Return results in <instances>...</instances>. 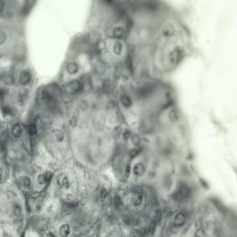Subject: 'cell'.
Returning <instances> with one entry per match:
<instances>
[{
    "label": "cell",
    "instance_id": "cell-5",
    "mask_svg": "<svg viewBox=\"0 0 237 237\" xmlns=\"http://www.w3.org/2000/svg\"><path fill=\"white\" fill-rule=\"evenodd\" d=\"M162 32L164 36L166 37H170L174 35L175 30L172 25L168 23L165 25L163 27Z\"/></svg>",
    "mask_w": 237,
    "mask_h": 237
},
{
    "label": "cell",
    "instance_id": "cell-6",
    "mask_svg": "<svg viewBox=\"0 0 237 237\" xmlns=\"http://www.w3.org/2000/svg\"><path fill=\"white\" fill-rule=\"evenodd\" d=\"M31 75L28 71H24L21 73L19 77V82L22 85H26L30 82Z\"/></svg>",
    "mask_w": 237,
    "mask_h": 237
},
{
    "label": "cell",
    "instance_id": "cell-25",
    "mask_svg": "<svg viewBox=\"0 0 237 237\" xmlns=\"http://www.w3.org/2000/svg\"><path fill=\"white\" fill-rule=\"evenodd\" d=\"M156 223L155 222H152L150 223L149 225V228H148V232L151 235H154L156 231Z\"/></svg>",
    "mask_w": 237,
    "mask_h": 237
},
{
    "label": "cell",
    "instance_id": "cell-38",
    "mask_svg": "<svg viewBox=\"0 0 237 237\" xmlns=\"http://www.w3.org/2000/svg\"><path fill=\"white\" fill-rule=\"evenodd\" d=\"M200 181L203 188L205 189H209V185H208V183H207V182H206L205 180H203L202 179H200Z\"/></svg>",
    "mask_w": 237,
    "mask_h": 237
},
{
    "label": "cell",
    "instance_id": "cell-32",
    "mask_svg": "<svg viewBox=\"0 0 237 237\" xmlns=\"http://www.w3.org/2000/svg\"><path fill=\"white\" fill-rule=\"evenodd\" d=\"M139 151L137 149H132L131 150L129 153V156L131 159H134L139 154Z\"/></svg>",
    "mask_w": 237,
    "mask_h": 237
},
{
    "label": "cell",
    "instance_id": "cell-40",
    "mask_svg": "<svg viewBox=\"0 0 237 237\" xmlns=\"http://www.w3.org/2000/svg\"><path fill=\"white\" fill-rule=\"evenodd\" d=\"M107 107L109 109H114L115 107V104L114 101H111L108 102V105H107Z\"/></svg>",
    "mask_w": 237,
    "mask_h": 237
},
{
    "label": "cell",
    "instance_id": "cell-26",
    "mask_svg": "<svg viewBox=\"0 0 237 237\" xmlns=\"http://www.w3.org/2000/svg\"><path fill=\"white\" fill-rule=\"evenodd\" d=\"M7 7L6 0H0V15L4 14Z\"/></svg>",
    "mask_w": 237,
    "mask_h": 237
},
{
    "label": "cell",
    "instance_id": "cell-22",
    "mask_svg": "<svg viewBox=\"0 0 237 237\" xmlns=\"http://www.w3.org/2000/svg\"><path fill=\"white\" fill-rule=\"evenodd\" d=\"M28 130L29 134L31 135H35L37 133V128L35 124H30L28 128Z\"/></svg>",
    "mask_w": 237,
    "mask_h": 237
},
{
    "label": "cell",
    "instance_id": "cell-7",
    "mask_svg": "<svg viewBox=\"0 0 237 237\" xmlns=\"http://www.w3.org/2000/svg\"><path fill=\"white\" fill-rule=\"evenodd\" d=\"M41 98L46 104L51 103L54 99L51 93L46 89H44L41 92Z\"/></svg>",
    "mask_w": 237,
    "mask_h": 237
},
{
    "label": "cell",
    "instance_id": "cell-39",
    "mask_svg": "<svg viewBox=\"0 0 237 237\" xmlns=\"http://www.w3.org/2000/svg\"><path fill=\"white\" fill-rule=\"evenodd\" d=\"M131 172V166L130 165H128L126 166V169H125V175L126 177H129V176Z\"/></svg>",
    "mask_w": 237,
    "mask_h": 237
},
{
    "label": "cell",
    "instance_id": "cell-37",
    "mask_svg": "<svg viewBox=\"0 0 237 237\" xmlns=\"http://www.w3.org/2000/svg\"><path fill=\"white\" fill-rule=\"evenodd\" d=\"M45 176H46V179H47V182H49L52 179V173L50 171H47L45 174Z\"/></svg>",
    "mask_w": 237,
    "mask_h": 237
},
{
    "label": "cell",
    "instance_id": "cell-18",
    "mask_svg": "<svg viewBox=\"0 0 237 237\" xmlns=\"http://www.w3.org/2000/svg\"><path fill=\"white\" fill-rule=\"evenodd\" d=\"M169 118L170 121L173 122H175L179 120V116L178 112L175 109L171 110L169 113Z\"/></svg>",
    "mask_w": 237,
    "mask_h": 237
},
{
    "label": "cell",
    "instance_id": "cell-2",
    "mask_svg": "<svg viewBox=\"0 0 237 237\" xmlns=\"http://www.w3.org/2000/svg\"><path fill=\"white\" fill-rule=\"evenodd\" d=\"M190 195L189 189L185 185H182L174 194V198L177 201L182 202L188 199Z\"/></svg>",
    "mask_w": 237,
    "mask_h": 237
},
{
    "label": "cell",
    "instance_id": "cell-27",
    "mask_svg": "<svg viewBox=\"0 0 237 237\" xmlns=\"http://www.w3.org/2000/svg\"><path fill=\"white\" fill-rule=\"evenodd\" d=\"M162 214L160 210L156 211L154 215V222L156 223L160 222L162 219Z\"/></svg>",
    "mask_w": 237,
    "mask_h": 237
},
{
    "label": "cell",
    "instance_id": "cell-10",
    "mask_svg": "<svg viewBox=\"0 0 237 237\" xmlns=\"http://www.w3.org/2000/svg\"><path fill=\"white\" fill-rule=\"evenodd\" d=\"M186 221V217L182 213L177 214L175 217L174 225L175 226H182L185 224Z\"/></svg>",
    "mask_w": 237,
    "mask_h": 237
},
{
    "label": "cell",
    "instance_id": "cell-16",
    "mask_svg": "<svg viewBox=\"0 0 237 237\" xmlns=\"http://www.w3.org/2000/svg\"><path fill=\"white\" fill-rule=\"evenodd\" d=\"M53 136L56 141L61 142L64 140L65 134L64 132L60 130L55 129L53 131Z\"/></svg>",
    "mask_w": 237,
    "mask_h": 237
},
{
    "label": "cell",
    "instance_id": "cell-24",
    "mask_svg": "<svg viewBox=\"0 0 237 237\" xmlns=\"http://www.w3.org/2000/svg\"><path fill=\"white\" fill-rule=\"evenodd\" d=\"M12 210H13V212L14 215L17 216H19L20 215H22V208L19 205H17V204H15V205L13 206Z\"/></svg>",
    "mask_w": 237,
    "mask_h": 237
},
{
    "label": "cell",
    "instance_id": "cell-20",
    "mask_svg": "<svg viewBox=\"0 0 237 237\" xmlns=\"http://www.w3.org/2000/svg\"><path fill=\"white\" fill-rule=\"evenodd\" d=\"M37 0H23V3L22 5L26 6L33 9V7L37 2Z\"/></svg>",
    "mask_w": 237,
    "mask_h": 237
},
{
    "label": "cell",
    "instance_id": "cell-12",
    "mask_svg": "<svg viewBox=\"0 0 237 237\" xmlns=\"http://www.w3.org/2000/svg\"><path fill=\"white\" fill-rule=\"evenodd\" d=\"M133 170L134 174L138 176L143 175L145 172V167L141 163H138L135 165Z\"/></svg>",
    "mask_w": 237,
    "mask_h": 237
},
{
    "label": "cell",
    "instance_id": "cell-14",
    "mask_svg": "<svg viewBox=\"0 0 237 237\" xmlns=\"http://www.w3.org/2000/svg\"><path fill=\"white\" fill-rule=\"evenodd\" d=\"M8 30L4 28H0V45H2L8 40Z\"/></svg>",
    "mask_w": 237,
    "mask_h": 237
},
{
    "label": "cell",
    "instance_id": "cell-13",
    "mask_svg": "<svg viewBox=\"0 0 237 237\" xmlns=\"http://www.w3.org/2000/svg\"><path fill=\"white\" fill-rule=\"evenodd\" d=\"M70 226L67 224L62 225L59 230V233L61 237H65L68 236L70 233Z\"/></svg>",
    "mask_w": 237,
    "mask_h": 237
},
{
    "label": "cell",
    "instance_id": "cell-41",
    "mask_svg": "<svg viewBox=\"0 0 237 237\" xmlns=\"http://www.w3.org/2000/svg\"><path fill=\"white\" fill-rule=\"evenodd\" d=\"M4 82H5V83L8 84H11L13 83L12 78H10V77H8V78H6Z\"/></svg>",
    "mask_w": 237,
    "mask_h": 237
},
{
    "label": "cell",
    "instance_id": "cell-1",
    "mask_svg": "<svg viewBox=\"0 0 237 237\" xmlns=\"http://www.w3.org/2000/svg\"><path fill=\"white\" fill-rule=\"evenodd\" d=\"M84 89V84L78 80H74L66 83L65 91L71 94H75L82 92Z\"/></svg>",
    "mask_w": 237,
    "mask_h": 237
},
{
    "label": "cell",
    "instance_id": "cell-4",
    "mask_svg": "<svg viewBox=\"0 0 237 237\" xmlns=\"http://www.w3.org/2000/svg\"><path fill=\"white\" fill-rule=\"evenodd\" d=\"M67 72L70 75H73L77 73L79 70V65L77 62L70 61L67 64L66 66Z\"/></svg>",
    "mask_w": 237,
    "mask_h": 237
},
{
    "label": "cell",
    "instance_id": "cell-15",
    "mask_svg": "<svg viewBox=\"0 0 237 237\" xmlns=\"http://www.w3.org/2000/svg\"><path fill=\"white\" fill-rule=\"evenodd\" d=\"M20 184L24 188H28L31 185L32 181L29 177L26 175L21 176L19 179Z\"/></svg>",
    "mask_w": 237,
    "mask_h": 237
},
{
    "label": "cell",
    "instance_id": "cell-30",
    "mask_svg": "<svg viewBox=\"0 0 237 237\" xmlns=\"http://www.w3.org/2000/svg\"><path fill=\"white\" fill-rule=\"evenodd\" d=\"M69 123V125L72 128H75L78 124V119H77V117L75 116H72V118H70Z\"/></svg>",
    "mask_w": 237,
    "mask_h": 237
},
{
    "label": "cell",
    "instance_id": "cell-3",
    "mask_svg": "<svg viewBox=\"0 0 237 237\" xmlns=\"http://www.w3.org/2000/svg\"><path fill=\"white\" fill-rule=\"evenodd\" d=\"M183 56L182 51L179 48H176L170 53L169 61L172 65H177L182 60Z\"/></svg>",
    "mask_w": 237,
    "mask_h": 237
},
{
    "label": "cell",
    "instance_id": "cell-21",
    "mask_svg": "<svg viewBox=\"0 0 237 237\" xmlns=\"http://www.w3.org/2000/svg\"><path fill=\"white\" fill-rule=\"evenodd\" d=\"M37 181L38 183L41 185H44L47 182L45 174L41 173L38 175L37 177Z\"/></svg>",
    "mask_w": 237,
    "mask_h": 237
},
{
    "label": "cell",
    "instance_id": "cell-36",
    "mask_svg": "<svg viewBox=\"0 0 237 237\" xmlns=\"http://www.w3.org/2000/svg\"><path fill=\"white\" fill-rule=\"evenodd\" d=\"M6 93V90L5 89L0 88V102H2L4 100Z\"/></svg>",
    "mask_w": 237,
    "mask_h": 237
},
{
    "label": "cell",
    "instance_id": "cell-42",
    "mask_svg": "<svg viewBox=\"0 0 237 237\" xmlns=\"http://www.w3.org/2000/svg\"><path fill=\"white\" fill-rule=\"evenodd\" d=\"M2 177H3V171L2 169L0 168V182L2 180Z\"/></svg>",
    "mask_w": 237,
    "mask_h": 237
},
{
    "label": "cell",
    "instance_id": "cell-28",
    "mask_svg": "<svg viewBox=\"0 0 237 237\" xmlns=\"http://www.w3.org/2000/svg\"><path fill=\"white\" fill-rule=\"evenodd\" d=\"M61 184L63 187L65 189H67L70 187V182H69V180L67 177L66 176H64L63 179H62V182H61Z\"/></svg>",
    "mask_w": 237,
    "mask_h": 237
},
{
    "label": "cell",
    "instance_id": "cell-34",
    "mask_svg": "<svg viewBox=\"0 0 237 237\" xmlns=\"http://www.w3.org/2000/svg\"><path fill=\"white\" fill-rule=\"evenodd\" d=\"M108 194L107 191L105 189H102L101 190V193H100V197L102 201H104L106 197L108 196Z\"/></svg>",
    "mask_w": 237,
    "mask_h": 237
},
{
    "label": "cell",
    "instance_id": "cell-17",
    "mask_svg": "<svg viewBox=\"0 0 237 237\" xmlns=\"http://www.w3.org/2000/svg\"><path fill=\"white\" fill-rule=\"evenodd\" d=\"M12 132L14 137L16 138L19 137L22 133V129L20 125L19 124L15 125L12 129Z\"/></svg>",
    "mask_w": 237,
    "mask_h": 237
},
{
    "label": "cell",
    "instance_id": "cell-33",
    "mask_svg": "<svg viewBox=\"0 0 237 237\" xmlns=\"http://www.w3.org/2000/svg\"><path fill=\"white\" fill-rule=\"evenodd\" d=\"M213 200L214 201V204L216 206L217 208H218L219 210H221L222 212L224 211V210L225 209L223 208V206L221 205V203L219 202V201H217L215 199H214Z\"/></svg>",
    "mask_w": 237,
    "mask_h": 237
},
{
    "label": "cell",
    "instance_id": "cell-31",
    "mask_svg": "<svg viewBox=\"0 0 237 237\" xmlns=\"http://www.w3.org/2000/svg\"><path fill=\"white\" fill-rule=\"evenodd\" d=\"M114 203H115V205L116 207H119L122 206V203L121 197L119 196H115L114 198Z\"/></svg>",
    "mask_w": 237,
    "mask_h": 237
},
{
    "label": "cell",
    "instance_id": "cell-8",
    "mask_svg": "<svg viewBox=\"0 0 237 237\" xmlns=\"http://www.w3.org/2000/svg\"><path fill=\"white\" fill-rule=\"evenodd\" d=\"M120 101L122 105L126 108H130L132 106V100L128 95H122L120 98Z\"/></svg>",
    "mask_w": 237,
    "mask_h": 237
},
{
    "label": "cell",
    "instance_id": "cell-9",
    "mask_svg": "<svg viewBox=\"0 0 237 237\" xmlns=\"http://www.w3.org/2000/svg\"><path fill=\"white\" fill-rule=\"evenodd\" d=\"M143 200L142 194L138 192H135L132 194L131 197V201L134 206H138L141 204Z\"/></svg>",
    "mask_w": 237,
    "mask_h": 237
},
{
    "label": "cell",
    "instance_id": "cell-35",
    "mask_svg": "<svg viewBox=\"0 0 237 237\" xmlns=\"http://www.w3.org/2000/svg\"><path fill=\"white\" fill-rule=\"evenodd\" d=\"M195 237H204L206 236V234L202 230L198 229L195 232Z\"/></svg>",
    "mask_w": 237,
    "mask_h": 237
},
{
    "label": "cell",
    "instance_id": "cell-19",
    "mask_svg": "<svg viewBox=\"0 0 237 237\" xmlns=\"http://www.w3.org/2000/svg\"><path fill=\"white\" fill-rule=\"evenodd\" d=\"M1 112L2 114L4 117L12 115L13 114V111L11 108L7 105H3L1 107Z\"/></svg>",
    "mask_w": 237,
    "mask_h": 237
},
{
    "label": "cell",
    "instance_id": "cell-11",
    "mask_svg": "<svg viewBox=\"0 0 237 237\" xmlns=\"http://www.w3.org/2000/svg\"><path fill=\"white\" fill-rule=\"evenodd\" d=\"M125 65L126 69L131 73H133L134 72V66H133V60L132 57L130 55H128L125 60Z\"/></svg>",
    "mask_w": 237,
    "mask_h": 237
},
{
    "label": "cell",
    "instance_id": "cell-23",
    "mask_svg": "<svg viewBox=\"0 0 237 237\" xmlns=\"http://www.w3.org/2000/svg\"><path fill=\"white\" fill-rule=\"evenodd\" d=\"M131 142L132 144L135 146H138L140 144L141 139L138 135H133L131 137Z\"/></svg>",
    "mask_w": 237,
    "mask_h": 237
},
{
    "label": "cell",
    "instance_id": "cell-29",
    "mask_svg": "<svg viewBox=\"0 0 237 237\" xmlns=\"http://www.w3.org/2000/svg\"><path fill=\"white\" fill-rule=\"evenodd\" d=\"M131 136L132 134L131 132L129 130L125 129L123 133V139L124 141H127L131 137Z\"/></svg>",
    "mask_w": 237,
    "mask_h": 237
}]
</instances>
